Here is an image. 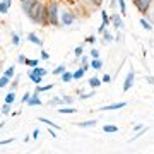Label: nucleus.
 Masks as SVG:
<instances>
[{"label":"nucleus","instance_id":"nucleus-22","mask_svg":"<svg viewBox=\"0 0 154 154\" xmlns=\"http://www.w3.org/2000/svg\"><path fill=\"white\" fill-rule=\"evenodd\" d=\"M103 41H105V43H113V41H115V36L111 33H108V31H105V33H103Z\"/></svg>","mask_w":154,"mask_h":154},{"label":"nucleus","instance_id":"nucleus-5","mask_svg":"<svg viewBox=\"0 0 154 154\" xmlns=\"http://www.w3.org/2000/svg\"><path fill=\"white\" fill-rule=\"evenodd\" d=\"M127 106V101H118V103H111L108 106H99L98 111H115V110H122Z\"/></svg>","mask_w":154,"mask_h":154},{"label":"nucleus","instance_id":"nucleus-40","mask_svg":"<svg viewBox=\"0 0 154 154\" xmlns=\"http://www.w3.org/2000/svg\"><path fill=\"white\" fill-rule=\"evenodd\" d=\"M31 96H33V93H24V96H22V103H28Z\"/></svg>","mask_w":154,"mask_h":154},{"label":"nucleus","instance_id":"nucleus-35","mask_svg":"<svg viewBox=\"0 0 154 154\" xmlns=\"http://www.w3.org/2000/svg\"><path fill=\"white\" fill-rule=\"evenodd\" d=\"M82 51H84L82 46H77V48L74 50V55H75V58H81V57H82Z\"/></svg>","mask_w":154,"mask_h":154},{"label":"nucleus","instance_id":"nucleus-2","mask_svg":"<svg viewBox=\"0 0 154 154\" xmlns=\"http://www.w3.org/2000/svg\"><path fill=\"white\" fill-rule=\"evenodd\" d=\"M46 9H48V16H50V24L51 26H60V4L57 0H50Z\"/></svg>","mask_w":154,"mask_h":154},{"label":"nucleus","instance_id":"nucleus-13","mask_svg":"<svg viewBox=\"0 0 154 154\" xmlns=\"http://www.w3.org/2000/svg\"><path fill=\"white\" fill-rule=\"evenodd\" d=\"M38 120L41 122V123H45V125H48V127H53V128H57V130H60V128H62L60 125H57V123H53L51 120H48V118H45V116H39Z\"/></svg>","mask_w":154,"mask_h":154},{"label":"nucleus","instance_id":"nucleus-47","mask_svg":"<svg viewBox=\"0 0 154 154\" xmlns=\"http://www.w3.org/2000/svg\"><path fill=\"white\" fill-rule=\"evenodd\" d=\"M89 2H93V4H94L96 7H99L101 4H103V0H89Z\"/></svg>","mask_w":154,"mask_h":154},{"label":"nucleus","instance_id":"nucleus-14","mask_svg":"<svg viewBox=\"0 0 154 154\" xmlns=\"http://www.w3.org/2000/svg\"><path fill=\"white\" fill-rule=\"evenodd\" d=\"M98 123V120H86V122H79L77 127H81V128H89V127H94Z\"/></svg>","mask_w":154,"mask_h":154},{"label":"nucleus","instance_id":"nucleus-38","mask_svg":"<svg viewBox=\"0 0 154 154\" xmlns=\"http://www.w3.org/2000/svg\"><path fill=\"white\" fill-rule=\"evenodd\" d=\"M84 43H89V45L96 43V36H88V38H84Z\"/></svg>","mask_w":154,"mask_h":154},{"label":"nucleus","instance_id":"nucleus-17","mask_svg":"<svg viewBox=\"0 0 154 154\" xmlns=\"http://www.w3.org/2000/svg\"><path fill=\"white\" fill-rule=\"evenodd\" d=\"M57 105H63V99H62V96H55V98H51L48 101V106H57Z\"/></svg>","mask_w":154,"mask_h":154},{"label":"nucleus","instance_id":"nucleus-27","mask_svg":"<svg viewBox=\"0 0 154 154\" xmlns=\"http://www.w3.org/2000/svg\"><path fill=\"white\" fill-rule=\"evenodd\" d=\"M67 70V67L65 65H57L55 69H53V75H62L63 72Z\"/></svg>","mask_w":154,"mask_h":154},{"label":"nucleus","instance_id":"nucleus-1","mask_svg":"<svg viewBox=\"0 0 154 154\" xmlns=\"http://www.w3.org/2000/svg\"><path fill=\"white\" fill-rule=\"evenodd\" d=\"M45 9H46V5H45L43 2H39L38 0V2H36V4L26 12V16L29 17V21L33 22V24L41 26V17H43V14H45Z\"/></svg>","mask_w":154,"mask_h":154},{"label":"nucleus","instance_id":"nucleus-36","mask_svg":"<svg viewBox=\"0 0 154 154\" xmlns=\"http://www.w3.org/2000/svg\"><path fill=\"white\" fill-rule=\"evenodd\" d=\"M62 99H63V103H65V105H72V103L75 101L72 96H62Z\"/></svg>","mask_w":154,"mask_h":154},{"label":"nucleus","instance_id":"nucleus-19","mask_svg":"<svg viewBox=\"0 0 154 154\" xmlns=\"http://www.w3.org/2000/svg\"><path fill=\"white\" fill-rule=\"evenodd\" d=\"M103 132H106V134L118 132V127H116V125H111V123H106V125L103 127Z\"/></svg>","mask_w":154,"mask_h":154},{"label":"nucleus","instance_id":"nucleus-39","mask_svg":"<svg viewBox=\"0 0 154 154\" xmlns=\"http://www.w3.org/2000/svg\"><path fill=\"white\" fill-rule=\"evenodd\" d=\"M149 19H151V24H154V7H151V9H149Z\"/></svg>","mask_w":154,"mask_h":154},{"label":"nucleus","instance_id":"nucleus-12","mask_svg":"<svg viewBox=\"0 0 154 154\" xmlns=\"http://www.w3.org/2000/svg\"><path fill=\"white\" fill-rule=\"evenodd\" d=\"M89 63H91V69H94V70H101L103 69V60L101 58H93Z\"/></svg>","mask_w":154,"mask_h":154},{"label":"nucleus","instance_id":"nucleus-53","mask_svg":"<svg viewBox=\"0 0 154 154\" xmlns=\"http://www.w3.org/2000/svg\"><path fill=\"white\" fill-rule=\"evenodd\" d=\"M19 2H24V0H19Z\"/></svg>","mask_w":154,"mask_h":154},{"label":"nucleus","instance_id":"nucleus-44","mask_svg":"<svg viewBox=\"0 0 154 154\" xmlns=\"http://www.w3.org/2000/svg\"><path fill=\"white\" fill-rule=\"evenodd\" d=\"M79 62H81V63H89V57L88 55H82L81 58H79Z\"/></svg>","mask_w":154,"mask_h":154},{"label":"nucleus","instance_id":"nucleus-4","mask_svg":"<svg viewBox=\"0 0 154 154\" xmlns=\"http://www.w3.org/2000/svg\"><path fill=\"white\" fill-rule=\"evenodd\" d=\"M134 2V5L137 7V11L140 12V14H147L149 9L152 7L154 4V0H132Z\"/></svg>","mask_w":154,"mask_h":154},{"label":"nucleus","instance_id":"nucleus-48","mask_svg":"<svg viewBox=\"0 0 154 154\" xmlns=\"http://www.w3.org/2000/svg\"><path fill=\"white\" fill-rule=\"evenodd\" d=\"M81 67H82L84 70L88 72V70H89V67H91V63H89V65H88V63H81Z\"/></svg>","mask_w":154,"mask_h":154},{"label":"nucleus","instance_id":"nucleus-11","mask_svg":"<svg viewBox=\"0 0 154 154\" xmlns=\"http://www.w3.org/2000/svg\"><path fill=\"white\" fill-rule=\"evenodd\" d=\"M28 77H29V81H31V82H34L36 86H38V84H41V81H43V75H39V74H34L31 69H29V72H28Z\"/></svg>","mask_w":154,"mask_h":154},{"label":"nucleus","instance_id":"nucleus-33","mask_svg":"<svg viewBox=\"0 0 154 154\" xmlns=\"http://www.w3.org/2000/svg\"><path fill=\"white\" fill-rule=\"evenodd\" d=\"M89 55H91V58H101V55H99V50H98V48H93L91 51H89Z\"/></svg>","mask_w":154,"mask_h":154},{"label":"nucleus","instance_id":"nucleus-37","mask_svg":"<svg viewBox=\"0 0 154 154\" xmlns=\"http://www.w3.org/2000/svg\"><path fill=\"white\" fill-rule=\"evenodd\" d=\"M17 62H19V63H24V65H26V62H28V57H26V55H22V53H21V55L17 57Z\"/></svg>","mask_w":154,"mask_h":154},{"label":"nucleus","instance_id":"nucleus-43","mask_svg":"<svg viewBox=\"0 0 154 154\" xmlns=\"http://www.w3.org/2000/svg\"><path fill=\"white\" fill-rule=\"evenodd\" d=\"M31 137H33V139H34V140H36V139H38V137H39V130H38V128H34L33 132H31Z\"/></svg>","mask_w":154,"mask_h":154},{"label":"nucleus","instance_id":"nucleus-23","mask_svg":"<svg viewBox=\"0 0 154 154\" xmlns=\"http://www.w3.org/2000/svg\"><path fill=\"white\" fill-rule=\"evenodd\" d=\"M140 26H142L144 29H146V31H152V24H151V22L147 21V19H140Z\"/></svg>","mask_w":154,"mask_h":154},{"label":"nucleus","instance_id":"nucleus-25","mask_svg":"<svg viewBox=\"0 0 154 154\" xmlns=\"http://www.w3.org/2000/svg\"><path fill=\"white\" fill-rule=\"evenodd\" d=\"M118 9H120L122 16H127V4H125V0H118Z\"/></svg>","mask_w":154,"mask_h":154},{"label":"nucleus","instance_id":"nucleus-8","mask_svg":"<svg viewBox=\"0 0 154 154\" xmlns=\"http://www.w3.org/2000/svg\"><path fill=\"white\" fill-rule=\"evenodd\" d=\"M26 105H28V106H41V105H43V103H41V99H39V93H38V91H34L33 96L29 98V101L26 103Z\"/></svg>","mask_w":154,"mask_h":154},{"label":"nucleus","instance_id":"nucleus-16","mask_svg":"<svg viewBox=\"0 0 154 154\" xmlns=\"http://www.w3.org/2000/svg\"><path fill=\"white\" fill-rule=\"evenodd\" d=\"M101 22H103L105 26H110L111 24V16H108L106 11H101Z\"/></svg>","mask_w":154,"mask_h":154},{"label":"nucleus","instance_id":"nucleus-52","mask_svg":"<svg viewBox=\"0 0 154 154\" xmlns=\"http://www.w3.org/2000/svg\"><path fill=\"white\" fill-rule=\"evenodd\" d=\"M12 139H9V140H2V146H5V144H11Z\"/></svg>","mask_w":154,"mask_h":154},{"label":"nucleus","instance_id":"nucleus-51","mask_svg":"<svg viewBox=\"0 0 154 154\" xmlns=\"http://www.w3.org/2000/svg\"><path fill=\"white\" fill-rule=\"evenodd\" d=\"M140 128H142V125H140V123H137V125H134V130H137V132L140 130Z\"/></svg>","mask_w":154,"mask_h":154},{"label":"nucleus","instance_id":"nucleus-34","mask_svg":"<svg viewBox=\"0 0 154 154\" xmlns=\"http://www.w3.org/2000/svg\"><path fill=\"white\" fill-rule=\"evenodd\" d=\"M14 72H16V67L12 65V67H9V69H7L5 72H4V74H5L7 77H11V79H12V77H14Z\"/></svg>","mask_w":154,"mask_h":154},{"label":"nucleus","instance_id":"nucleus-3","mask_svg":"<svg viewBox=\"0 0 154 154\" xmlns=\"http://www.w3.org/2000/svg\"><path fill=\"white\" fill-rule=\"evenodd\" d=\"M75 21H77L75 14L72 11H69V9H60V26L69 28V26H72Z\"/></svg>","mask_w":154,"mask_h":154},{"label":"nucleus","instance_id":"nucleus-50","mask_svg":"<svg viewBox=\"0 0 154 154\" xmlns=\"http://www.w3.org/2000/svg\"><path fill=\"white\" fill-rule=\"evenodd\" d=\"M11 2H12V0H2V4H5L9 9H11Z\"/></svg>","mask_w":154,"mask_h":154},{"label":"nucleus","instance_id":"nucleus-15","mask_svg":"<svg viewBox=\"0 0 154 154\" xmlns=\"http://www.w3.org/2000/svg\"><path fill=\"white\" fill-rule=\"evenodd\" d=\"M60 79H62V82H70V81H74V72L65 70V72L60 75Z\"/></svg>","mask_w":154,"mask_h":154},{"label":"nucleus","instance_id":"nucleus-29","mask_svg":"<svg viewBox=\"0 0 154 154\" xmlns=\"http://www.w3.org/2000/svg\"><path fill=\"white\" fill-rule=\"evenodd\" d=\"M12 45H14V46H19V45H21V36L17 33H12Z\"/></svg>","mask_w":154,"mask_h":154},{"label":"nucleus","instance_id":"nucleus-10","mask_svg":"<svg viewBox=\"0 0 154 154\" xmlns=\"http://www.w3.org/2000/svg\"><path fill=\"white\" fill-rule=\"evenodd\" d=\"M88 82H89V88H93V89H98L99 86H101V84H103V79H101V77H89L88 79Z\"/></svg>","mask_w":154,"mask_h":154},{"label":"nucleus","instance_id":"nucleus-9","mask_svg":"<svg viewBox=\"0 0 154 154\" xmlns=\"http://www.w3.org/2000/svg\"><path fill=\"white\" fill-rule=\"evenodd\" d=\"M29 41V43H33V45H36V46H43V39L39 38L38 34H34V33H29L28 34V38H26Z\"/></svg>","mask_w":154,"mask_h":154},{"label":"nucleus","instance_id":"nucleus-46","mask_svg":"<svg viewBox=\"0 0 154 154\" xmlns=\"http://www.w3.org/2000/svg\"><path fill=\"white\" fill-rule=\"evenodd\" d=\"M105 31H106V26H105V24H103V22H101V26H99V28H98V33H99V34H103V33H105Z\"/></svg>","mask_w":154,"mask_h":154},{"label":"nucleus","instance_id":"nucleus-45","mask_svg":"<svg viewBox=\"0 0 154 154\" xmlns=\"http://www.w3.org/2000/svg\"><path fill=\"white\" fill-rule=\"evenodd\" d=\"M41 58H43V60H50L48 51H45V50H41Z\"/></svg>","mask_w":154,"mask_h":154},{"label":"nucleus","instance_id":"nucleus-31","mask_svg":"<svg viewBox=\"0 0 154 154\" xmlns=\"http://www.w3.org/2000/svg\"><path fill=\"white\" fill-rule=\"evenodd\" d=\"M11 113V103H4L2 106V115H9Z\"/></svg>","mask_w":154,"mask_h":154},{"label":"nucleus","instance_id":"nucleus-21","mask_svg":"<svg viewBox=\"0 0 154 154\" xmlns=\"http://www.w3.org/2000/svg\"><path fill=\"white\" fill-rule=\"evenodd\" d=\"M84 74H86V70H84L82 67H79V69H75V70H74V79H75V81H79V79H82V77H84Z\"/></svg>","mask_w":154,"mask_h":154},{"label":"nucleus","instance_id":"nucleus-49","mask_svg":"<svg viewBox=\"0 0 154 154\" xmlns=\"http://www.w3.org/2000/svg\"><path fill=\"white\" fill-rule=\"evenodd\" d=\"M146 81H147L149 84H154V77H151V75H147L146 77Z\"/></svg>","mask_w":154,"mask_h":154},{"label":"nucleus","instance_id":"nucleus-41","mask_svg":"<svg viewBox=\"0 0 154 154\" xmlns=\"http://www.w3.org/2000/svg\"><path fill=\"white\" fill-rule=\"evenodd\" d=\"M101 79H103V82H105V84L111 82V75H110V74H105V75L101 77Z\"/></svg>","mask_w":154,"mask_h":154},{"label":"nucleus","instance_id":"nucleus-7","mask_svg":"<svg viewBox=\"0 0 154 154\" xmlns=\"http://www.w3.org/2000/svg\"><path fill=\"white\" fill-rule=\"evenodd\" d=\"M122 14L120 12H115V14H113V16H111V26H113V28L115 29H122L123 28V19H122Z\"/></svg>","mask_w":154,"mask_h":154},{"label":"nucleus","instance_id":"nucleus-26","mask_svg":"<svg viewBox=\"0 0 154 154\" xmlns=\"http://www.w3.org/2000/svg\"><path fill=\"white\" fill-rule=\"evenodd\" d=\"M14 101H16V93H14V91H11V93H7L5 94V101H4V103H14Z\"/></svg>","mask_w":154,"mask_h":154},{"label":"nucleus","instance_id":"nucleus-28","mask_svg":"<svg viewBox=\"0 0 154 154\" xmlns=\"http://www.w3.org/2000/svg\"><path fill=\"white\" fill-rule=\"evenodd\" d=\"M9 82H11V77H7L5 74H4V75H2V79H0V88L5 89V86H7Z\"/></svg>","mask_w":154,"mask_h":154},{"label":"nucleus","instance_id":"nucleus-20","mask_svg":"<svg viewBox=\"0 0 154 154\" xmlns=\"http://www.w3.org/2000/svg\"><path fill=\"white\" fill-rule=\"evenodd\" d=\"M51 89H53V84H46V86H41V84H38L34 91H38V93H45V91H51Z\"/></svg>","mask_w":154,"mask_h":154},{"label":"nucleus","instance_id":"nucleus-42","mask_svg":"<svg viewBox=\"0 0 154 154\" xmlns=\"http://www.w3.org/2000/svg\"><path fill=\"white\" fill-rule=\"evenodd\" d=\"M93 96H94V93H86V94H81L79 98L81 99H89V98H93Z\"/></svg>","mask_w":154,"mask_h":154},{"label":"nucleus","instance_id":"nucleus-18","mask_svg":"<svg viewBox=\"0 0 154 154\" xmlns=\"http://www.w3.org/2000/svg\"><path fill=\"white\" fill-rule=\"evenodd\" d=\"M58 113L62 115H72V113H77V108L72 106V108H58Z\"/></svg>","mask_w":154,"mask_h":154},{"label":"nucleus","instance_id":"nucleus-32","mask_svg":"<svg viewBox=\"0 0 154 154\" xmlns=\"http://www.w3.org/2000/svg\"><path fill=\"white\" fill-rule=\"evenodd\" d=\"M26 65H28L29 69H33V67H38V65H39V60H36V58H34V60H29V58H28Z\"/></svg>","mask_w":154,"mask_h":154},{"label":"nucleus","instance_id":"nucleus-30","mask_svg":"<svg viewBox=\"0 0 154 154\" xmlns=\"http://www.w3.org/2000/svg\"><path fill=\"white\" fill-rule=\"evenodd\" d=\"M146 132H147V127H144V128H140V130H139V132L135 134V135H134V137L130 139V140H137V139H139V137H142V135H144Z\"/></svg>","mask_w":154,"mask_h":154},{"label":"nucleus","instance_id":"nucleus-6","mask_svg":"<svg viewBox=\"0 0 154 154\" xmlns=\"http://www.w3.org/2000/svg\"><path fill=\"white\" fill-rule=\"evenodd\" d=\"M134 82H135V72L130 69L128 70V74H127V77H125V81H123V91H130V88L134 86Z\"/></svg>","mask_w":154,"mask_h":154},{"label":"nucleus","instance_id":"nucleus-24","mask_svg":"<svg viewBox=\"0 0 154 154\" xmlns=\"http://www.w3.org/2000/svg\"><path fill=\"white\" fill-rule=\"evenodd\" d=\"M31 70H33L34 72V74H39V75H46V74H48V70H46V69H43V67H33V69H31Z\"/></svg>","mask_w":154,"mask_h":154}]
</instances>
